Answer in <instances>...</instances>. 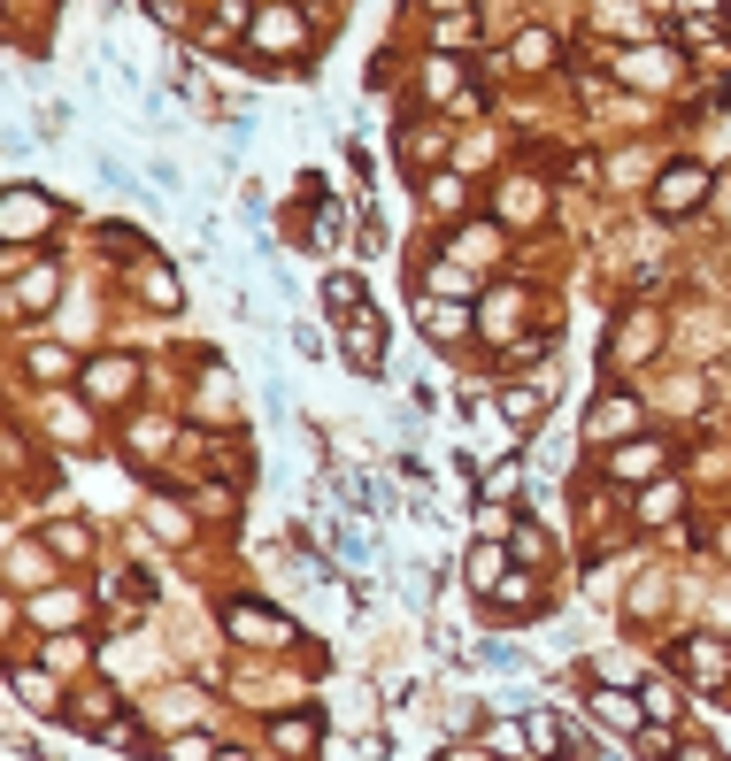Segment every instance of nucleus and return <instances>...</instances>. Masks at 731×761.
Segmentation results:
<instances>
[{"label": "nucleus", "mask_w": 731, "mask_h": 761, "mask_svg": "<svg viewBox=\"0 0 731 761\" xmlns=\"http://www.w3.org/2000/svg\"><path fill=\"white\" fill-rule=\"evenodd\" d=\"M262 39H270V47H293V39H300V24H293V16H270V24H262Z\"/></svg>", "instance_id": "nucleus-7"}, {"label": "nucleus", "mask_w": 731, "mask_h": 761, "mask_svg": "<svg viewBox=\"0 0 731 761\" xmlns=\"http://www.w3.org/2000/svg\"><path fill=\"white\" fill-rule=\"evenodd\" d=\"M701 201V169H670L663 178V208H693Z\"/></svg>", "instance_id": "nucleus-3"}, {"label": "nucleus", "mask_w": 731, "mask_h": 761, "mask_svg": "<svg viewBox=\"0 0 731 761\" xmlns=\"http://www.w3.org/2000/svg\"><path fill=\"white\" fill-rule=\"evenodd\" d=\"M86 385H93V400H124L131 392V362H93Z\"/></svg>", "instance_id": "nucleus-1"}, {"label": "nucleus", "mask_w": 731, "mask_h": 761, "mask_svg": "<svg viewBox=\"0 0 731 761\" xmlns=\"http://www.w3.org/2000/svg\"><path fill=\"white\" fill-rule=\"evenodd\" d=\"M516 62H524V69H539V62H554V39H547V31H531V39H516Z\"/></svg>", "instance_id": "nucleus-5"}, {"label": "nucleus", "mask_w": 731, "mask_h": 761, "mask_svg": "<svg viewBox=\"0 0 731 761\" xmlns=\"http://www.w3.org/2000/svg\"><path fill=\"white\" fill-rule=\"evenodd\" d=\"M278 746H285L293 761H308V746H316V723H278Z\"/></svg>", "instance_id": "nucleus-4"}, {"label": "nucleus", "mask_w": 731, "mask_h": 761, "mask_svg": "<svg viewBox=\"0 0 731 761\" xmlns=\"http://www.w3.org/2000/svg\"><path fill=\"white\" fill-rule=\"evenodd\" d=\"M631 77H639V85H655V77H670V54H631Z\"/></svg>", "instance_id": "nucleus-6"}, {"label": "nucleus", "mask_w": 731, "mask_h": 761, "mask_svg": "<svg viewBox=\"0 0 731 761\" xmlns=\"http://www.w3.org/2000/svg\"><path fill=\"white\" fill-rule=\"evenodd\" d=\"M685 669H701L693 685H723V646H708V639H693L685 646Z\"/></svg>", "instance_id": "nucleus-2"}]
</instances>
